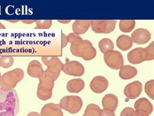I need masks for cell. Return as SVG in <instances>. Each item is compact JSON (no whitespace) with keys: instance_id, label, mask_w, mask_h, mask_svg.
<instances>
[{"instance_id":"cell-1","label":"cell","mask_w":154,"mask_h":116,"mask_svg":"<svg viewBox=\"0 0 154 116\" xmlns=\"http://www.w3.org/2000/svg\"><path fill=\"white\" fill-rule=\"evenodd\" d=\"M19 111L20 102L17 91H5L0 87V116H17Z\"/></svg>"},{"instance_id":"cell-2","label":"cell","mask_w":154,"mask_h":116,"mask_svg":"<svg viewBox=\"0 0 154 116\" xmlns=\"http://www.w3.org/2000/svg\"><path fill=\"white\" fill-rule=\"evenodd\" d=\"M70 51L75 56L82 58L85 61H91L96 55V49L88 40L82 39L71 43Z\"/></svg>"},{"instance_id":"cell-3","label":"cell","mask_w":154,"mask_h":116,"mask_svg":"<svg viewBox=\"0 0 154 116\" xmlns=\"http://www.w3.org/2000/svg\"><path fill=\"white\" fill-rule=\"evenodd\" d=\"M23 77L24 72L20 68L8 71L0 78V87L5 91L13 90Z\"/></svg>"},{"instance_id":"cell-4","label":"cell","mask_w":154,"mask_h":116,"mask_svg":"<svg viewBox=\"0 0 154 116\" xmlns=\"http://www.w3.org/2000/svg\"><path fill=\"white\" fill-rule=\"evenodd\" d=\"M39 79L36 95L39 99L47 101L52 97V91L54 87V82L52 78L43 74Z\"/></svg>"},{"instance_id":"cell-5","label":"cell","mask_w":154,"mask_h":116,"mask_svg":"<svg viewBox=\"0 0 154 116\" xmlns=\"http://www.w3.org/2000/svg\"><path fill=\"white\" fill-rule=\"evenodd\" d=\"M59 106L68 112L75 114L79 112L82 108L83 101L79 96H65L60 99Z\"/></svg>"},{"instance_id":"cell-6","label":"cell","mask_w":154,"mask_h":116,"mask_svg":"<svg viewBox=\"0 0 154 116\" xmlns=\"http://www.w3.org/2000/svg\"><path fill=\"white\" fill-rule=\"evenodd\" d=\"M116 21L112 20H91L92 30L96 33L108 34L115 30Z\"/></svg>"},{"instance_id":"cell-7","label":"cell","mask_w":154,"mask_h":116,"mask_svg":"<svg viewBox=\"0 0 154 116\" xmlns=\"http://www.w3.org/2000/svg\"><path fill=\"white\" fill-rule=\"evenodd\" d=\"M104 61L106 65L112 69L118 70L124 65V58L119 51L112 50L104 54Z\"/></svg>"},{"instance_id":"cell-8","label":"cell","mask_w":154,"mask_h":116,"mask_svg":"<svg viewBox=\"0 0 154 116\" xmlns=\"http://www.w3.org/2000/svg\"><path fill=\"white\" fill-rule=\"evenodd\" d=\"M61 71L68 75L74 77H82L85 73L83 65L77 61H71L63 64Z\"/></svg>"},{"instance_id":"cell-9","label":"cell","mask_w":154,"mask_h":116,"mask_svg":"<svg viewBox=\"0 0 154 116\" xmlns=\"http://www.w3.org/2000/svg\"><path fill=\"white\" fill-rule=\"evenodd\" d=\"M128 60L131 64H139L147 61L148 54L146 50L143 48H137L128 54Z\"/></svg>"},{"instance_id":"cell-10","label":"cell","mask_w":154,"mask_h":116,"mask_svg":"<svg viewBox=\"0 0 154 116\" xmlns=\"http://www.w3.org/2000/svg\"><path fill=\"white\" fill-rule=\"evenodd\" d=\"M151 37L150 32L148 30L144 28H139L133 32L131 38L133 42L137 45H144L150 41Z\"/></svg>"},{"instance_id":"cell-11","label":"cell","mask_w":154,"mask_h":116,"mask_svg":"<svg viewBox=\"0 0 154 116\" xmlns=\"http://www.w3.org/2000/svg\"><path fill=\"white\" fill-rule=\"evenodd\" d=\"M143 91V85L139 81H135L125 86L124 93L129 99H135L141 94Z\"/></svg>"},{"instance_id":"cell-12","label":"cell","mask_w":154,"mask_h":116,"mask_svg":"<svg viewBox=\"0 0 154 116\" xmlns=\"http://www.w3.org/2000/svg\"><path fill=\"white\" fill-rule=\"evenodd\" d=\"M109 82L102 76H98L92 80L90 83L91 89L95 93H102L107 89Z\"/></svg>"},{"instance_id":"cell-13","label":"cell","mask_w":154,"mask_h":116,"mask_svg":"<svg viewBox=\"0 0 154 116\" xmlns=\"http://www.w3.org/2000/svg\"><path fill=\"white\" fill-rule=\"evenodd\" d=\"M134 107L137 112L146 116L150 115L153 111L152 103L144 97L138 99L135 102Z\"/></svg>"},{"instance_id":"cell-14","label":"cell","mask_w":154,"mask_h":116,"mask_svg":"<svg viewBox=\"0 0 154 116\" xmlns=\"http://www.w3.org/2000/svg\"><path fill=\"white\" fill-rule=\"evenodd\" d=\"M40 116H63V113L59 105L48 103L42 108Z\"/></svg>"},{"instance_id":"cell-15","label":"cell","mask_w":154,"mask_h":116,"mask_svg":"<svg viewBox=\"0 0 154 116\" xmlns=\"http://www.w3.org/2000/svg\"><path fill=\"white\" fill-rule=\"evenodd\" d=\"M44 71L42 64L37 60L31 61L27 67V74L33 78H40L44 74Z\"/></svg>"},{"instance_id":"cell-16","label":"cell","mask_w":154,"mask_h":116,"mask_svg":"<svg viewBox=\"0 0 154 116\" xmlns=\"http://www.w3.org/2000/svg\"><path fill=\"white\" fill-rule=\"evenodd\" d=\"M119 104V99L113 94L105 95L102 99V106L103 108L115 111Z\"/></svg>"},{"instance_id":"cell-17","label":"cell","mask_w":154,"mask_h":116,"mask_svg":"<svg viewBox=\"0 0 154 116\" xmlns=\"http://www.w3.org/2000/svg\"><path fill=\"white\" fill-rule=\"evenodd\" d=\"M91 26V20H76L72 25L74 33L78 35L85 34Z\"/></svg>"},{"instance_id":"cell-18","label":"cell","mask_w":154,"mask_h":116,"mask_svg":"<svg viewBox=\"0 0 154 116\" xmlns=\"http://www.w3.org/2000/svg\"><path fill=\"white\" fill-rule=\"evenodd\" d=\"M85 82L82 79H72L68 81L66 84V89L68 92L73 93H78L83 90Z\"/></svg>"},{"instance_id":"cell-19","label":"cell","mask_w":154,"mask_h":116,"mask_svg":"<svg viewBox=\"0 0 154 116\" xmlns=\"http://www.w3.org/2000/svg\"><path fill=\"white\" fill-rule=\"evenodd\" d=\"M120 69L119 77L122 80L131 79L137 74L136 68L130 65H123Z\"/></svg>"},{"instance_id":"cell-20","label":"cell","mask_w":154,"mask_h":116,"mask_svg":"<svg viewBox=\"0 0 154 116\" xmlns=\"http://www.w3.org/2000/svg\"><path fill=\"white\" fill-rule=\"evenodd\" d=\"M131 38L128 35H122L116 40V46L122 51H127L133 46Z\"/></svg>"},{"instance_id":"cell-21","label":"cell","mask_w":154,"mask_h":116,"mask_svg":"<svg viewBox=\"0 0 154 116\" xmlns=\"http://www.w3.org/2000/svg\"><path fill=\"white\" fill-rule=\"evenodd\" d=\"M42 61L47 67H56L61 70L63 63L55 56H42Z\"/></svg>"},{"instance_id":"cell-22","label":"cell","mask_w":154,"mask_h":116,"mask_svg":"<svg viewBox=\"0 0 154 116\" xmlns=\"http://www.w3.org/2000/svg\"><path fill=\"white\" fill-rule=\"evenodd\" d=\"M135 25L136 22L134 20H122L119 23V28L124 33H129L134 29Z\"/></svg>"},{"instance_id":"cell-23","label":"cell","mask_w":154,"mask_h":116,"mask_svg":"<svg viewBox=\"0 0 154 116\" xmlns=\"http://www.w3.org/2000/svg\"><path fill=\"white\" fill-rule=\"evenodd\" d=\"M98 46L100 51L102 53L105 54L107 52L112 51L114 49V44L111 39L107 38H104L99 42Z\"/></svg>"},{"instance_id":"cell-24","label":"cell","mask_w":154,"mask_h":116,"mask_svg":"<svg viewBox=\"0 0 154 116\" xmlns=\"http://www.w3.org/2000/svg\"><path fill=\"white\" fill-rule=\"evenodd\" d=\"M101 110L99 106L95 104H90L87 106L83 116H100Z\"/></svg>"},{"instance_id":"cell-25","label":"cell","mask_w":154,"mask_h":116,"mask_svg":"<svg viewBox=\"0 0 154 116\" xmlns=\"http://www.w3.org/2000/svg\"><path fill=\"white\" fill-rule=\"evenodd\" d=\"M60 71L61 70L56 67H48L46 71H44V74H45L47 77L52 78L54 80H56L59 78Z\"/></svg>"},{"instance_id":"cell-26","label":"cell","mask_w":154,"mask_h":116,"mask_svg":"<svg viewBox=\"0 0 154 116\" xmlns=\"http://www.w3.org/2000/svg\"><path fill=\"white\" fill-rule=\"evenodd\" d=\"M14 63V58L11 56L0 57V67L7 69L13 66Z\"/></svg>"},{"instance_id":"cell-27","label":"cell","mask_w":154,"mask_h":116,"mask_svg":"<svg viewBox=\"0 0 154 116\" xmlns=\"http://www.w3.org/2000/svg\"><path fill=\"white\" fill-rule=\"evenodd\" d=\"M145 92L147 94L148 97L152 99V100L154 99V80H152L146 83L145 84Z\"/></svg>"},{"instance_id":"cell-28","label":"cell","mask_w":154,"mask_h":116,"mask_svg":"<svg viewBox=\"0 0 154 116\" xmlns=\"http://www.w3.org/2000/svg\"><path fill=\"white\" fill-rule=\"evenodd\" d=\"M35 29H49L52 25V20H35Z\"/></svg>"},{"instance_id":"cell-29","label":"cell","mask_w":154,"mask_h":116,"mask_svg":"<svg viewBox=\"0 0 154 116\" xmlns=\"http://www.w3.org/2000/svg\"><path fill=\"white\" fill-rule=\"evenodd\" d=\"M148 54L147 61H151L154 59V42H152L149 45L145 48Z\"/></svg>"},{"instance_id":"cell-30","label":"cell","mask_w":154,"mask_h":116,"mask_svg":"<svg viewBox=\"0 0 154 116\" xmlns=\"http://www.w3.org/2000/svg\"><path fill=\"white\" fill-rule=\"evenodd\" d=\"M67 39H68V42H70V43H73L75 41H79V40L83 39L79 35L75 33H72L69 34L68 35Z\"/></svg>"},{"instance_id":"cell-31","label":"cell","mask_w":154,"mask_h":116,"mask_svg":"<svg viewBox=\"0 0 154 116\" xmlns=\"http://www.w3.org/2000/svg\"><path fill=\"white\" fill-rule=\"evenodd\" d=\"M135 114V111L131 108L127 107L122 111L120 116H134Z\"/></svg>"},{"instance_id":"cell-32","label":"cell","mask_w":154,"mask_h":116,"mask_svg":"<svg viewBox=\"0 0 154 116\" xmlns=\"http://www.w3.org/2000/svg\"><path fill=\"white\" fill-rule=\"evenodd\" d=\"M100 116H115V114L112 110L103 108L101 110Z\"/></svg>"},{"instance_id":"cell-33","label":"cell","mask_w":154,"mask_h":116,"mask_svg":"<svg viewBox=\"0 0 154 116\" xmlns=\"http://www.w3.org/2000/svg\"><path fill=\"white\" fill-rule=\"evenodd\" d=\"M61 40H62L61 48H62V49H64V48L67 45V44L68 42V39H67V36L65 34L62 33L61 34Z\"/></svg>"},{"instance_id":"cell-34","label":"cell","mask_w":154,"mask_h":116,"mask_svg":"<svg viewBox=\"0 0 154 116\" xmlns=\"http://www.w3.org/2000/svg\"><path fill=\"white\" fill-rule=\"evenodd\" d=\"M27 116H40V114L38 112H35V111H32L27 114Z\"/></svg>"},{"instance_id":"cell-35","label":"cell","mask_w":154,"mask_h":116,"mask_svg":"<svg viewBox=\"0 0 154 116\" xmlns=\"http://www.w3.org/2000/svg\"><path fill=\"white\" fill-rule=\"evenodd\" d=\"M22 22L25 24H32L35 22V20H22Z\"/></svg>"},{"instance_id":"cell-36","label":"cell","mask_w":154,"mask_h":116,"mask_svg":"<svg viewBox=\"0 0 154 116\" xmlns=\"http://www.w3.org/2000/svg\"><path fill=\"white\" fill-rule=\"evenodd\" d=\"M60 23H63V24H67L69 23L71 20H58Z\"/></svg>"},{"instance_id":"cell-37","label":"cell","mask_w":154,"mask_h":116,"mask_svg":"<svg viewBox=\"0 0 154 116\" xmlns=\"http://www.w3.org/2000/svg\"><path fill=\"white\" fill-rule=\"evenodd\" d=\"M134 116H146V115H144L141 114H140V113H139V112H137V111H135V115H134Z\"/></svg>"},{"instance_id":"cell-38","label":"cell","mask_w":154,"mask_h":116,"mask_svg":"<svg viewBox=\"0 0 154 116\" xmlns=\"http://www.w3.org/2000/svg\"><path fill=\"white\" fill-rule=\"evenodd\" d=\"M0 29H5V26L3 25L1 22H0Z\"/></svg>"},{"instance_id":"cell-39","label":"cell","mask_w":154,"mask_h":116,"mask_svg":"<svg viewBox=\"0 0 154 116\" xmlns=\"http://www.w3.org/2000/svg\"><path fill=\"white\" fill-rule=\"evenodd\" d=\"M9 22H18V20H8Z\"/></svg>"},{"instance_id":"cell-40","label":"cell","mask_w":154,"mask_h":116,"mask_svg":"<svg viewBox=\"0 0 154 116\" xmlns=\"http://www.w3.org/2000/svg\"><path fill=\"white\" fill-rule=\"evenodd\" d=\"M1 77H2V76H1V72H0V78H1Z\"/></svg>"}]
</instances>
